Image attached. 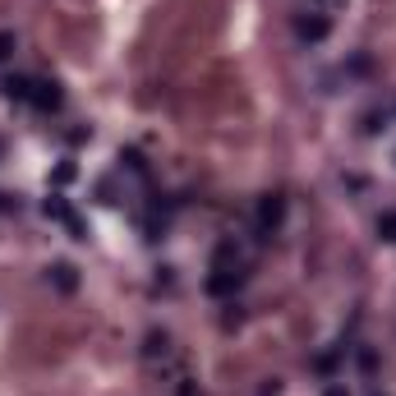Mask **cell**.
<instances>
[{
	"mask_svg": "<svg viewBox=\"0 0 396 396\" xmlns=\"http://www.w3.org/2000/svg\"><path fill=\"white\" fill-rule=\"evenodd\" d=\"M46 282H51L60 295L79 291V272H74V263H51V267H46Z\"/></svg>",
	"mask_w": 396,
	"mask_h": 396,
	"instance_id": "obj_1",
	"label": "cell"
},
{
	"mask_svg": "<svg viewBox=\"0 0 396 396\" xmlns=\"http://www.w3.org/2000/svg\"><path fill=\"white\" fill-rule=\"evenodd\" d=\"M282 217H286L282 194H263V203H258V226H263V230H277V226H282Z\"/></svg>",
	"mask_w": 396,
	"mask_h": 396,
	"instance_id": "obj_2",
	"label": "cell"
},
{
	"mask_svg": "<svg viewBox=\"0 0 396 396\" xmlns=\"http://www.w3.org/2000/svg\"><path fill=\"white\" fill-rule=\"evenodd\" d=\"M240 282H245V277H240V267H226V263H217V272L208 277V291H212V295H226V291H235Z\"/></svg>",
	"mask_w": 396,
	"mask_h": 396,
	"instance_id": "obj_3",
	"label": "cell"
},
{
	"mask_svg": "<svg viewBox=\"0 0 396 396\" xmlns=\"http://www.w3.org/2000/svg\"><path fill=\"white\" fill-rule=\"evenodd\" d=\"M295 33L304 37V42H323V37L332 33V23H327V14H304V18L295 23Z\"/></svg>",
	"mask_w": 396,
	"mask_h": 396,
	"instance_id": "obj_4",
	"label": "cell"
},
{
	"mask_svg": "<svg viewBox=\"0 0 396 396\" xmlns=\"http://www.w3.org/2000/svg\"><path fill=\"white\" fill-rule=\"evenodd\" d=\"M143 355H148V360L171 355V336H166V332H148V336H143Z\"/></svg>",
	"mask_w": 396,
	"mask_h": 396,
	"instance_id": "obj_5",
	"label": "cell"
},
{
	"mask_svg": "<svg viewBox=\"0 0 396 396\" xmlns=\"http://www.w3.org/2000/svg\"><path fill=\"white\" fill-rule=\"evenodd\" d=\"M378 129H387V111H364L360 115V134H378Z\"/></svg>",
	"mask_w": 396,
	"mask_h": 396,
	"instance_id": "obj_6",
	"label": "cell"
},
{
	"mask_svg": "<svg viewBox=\"0 0 396 396\" xmlns=\"http://www.w3.org/2000/svg\"><path fill=\"white\" fill-rule=\"evenodd\" d=\"M378 235L387 240V245H396V212H382L378 217Z\"/></svg>",
	"mask_w": 396,
	"mask_h": 396,
	"instance_id": "obj_7",
	"label": "cell"
},
{
	"mask_svg": "<svg viewBox=\"0 0 396 396\" xmlns=\"http://www.w3.org/2000/svg\"><path fill=\"white\" fill-rule=\"evenodd\" d=\"M355 360H360V369H364V373H373V369H378V355H373L369 346H360V355H355Z\"/></svg>",
	"mask_w": 396,
	"mask_h": 396,
	"instance_id": "obj_8",
	"label": "cell"
},
{
	"mask_svg": "<svg viewBox=\"0 0 396 396\" xmlns=\"http://www.w3.org/2000/svg\"><path fill=\"white\" fill-rule=\"evenodd\" d=\"M18 51V42H14V33H0V60H9V55Z\"/></svg>",
	"mask_w": 396,
	"mask_h": 396,
	"instance_id": "obj_9",
	"label": "cell"
},
{
	"mask_svg": "<svg viewBox=\"0 0 396 396\" xmlns=\"http://www.w3.org/2000/svg\"><path fill=\"white\" fill-rule=\"evenodd\" d=\"M18 208V198L14 194H5V189H0V212H14Z\"/></svg>",
	"mask_w": 396,
	"mask_h": 396,
	"instance_id": "obj_10",
	"label": "cell"
},
{
	"mask_svg": "<svg viewBox=\"0 0 396 396\" xmlns=\"http://www.w3.org/2000/svg\"><path fill=\"white\" fill-rule=\"evenodd\" d=\"M323 396H350V392H346V387H341V382H332V387H327Z\"/></svg>",
	"mask_w": 396,
	"mask_h": 396,
	"instance_id": "obj_11",
	"label": "cell"
},
{
	"mask_svg": "<svg viewBox=\"0 0 396 396\" xmlns=\"http://www.w3.org/2000/svg\"><path fill=\"white\" fill-rule=\"evenodd\" d=\"M0 157H5V143H0Z\"/></svg>",
	"mask_w": 396,
	"mask_h": 396,
	"instance_id": "obj_12",
	"label": "cell"
}]
</instances>
